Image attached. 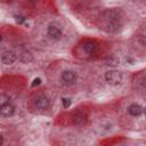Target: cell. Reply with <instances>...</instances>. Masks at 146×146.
<instances>
[{"mask_svg":"<svg viewBox=\"0 0 146 146\" xmlns=\"http://www.w3.org/2000/svg\"><path fill=\"white\" fill-rule=\"evenodd\" d=\"M103 18L105 21V26L107 27V31H115L120 29V16L116 10L105 11Z\"/></svg>","mask_w":146,"mask_h":146,"instance_id":"6da1fadb","label":"cell"},{"mask_svg":"<svg viewBox=\"0 0 146 146\" xmlns=\"http://www.w3.org/2000/svg\"><path fill=\"white\" fill-rule=\"evenodd\" d=\"M105 80L107 83H110L112 86H117L122 81V73L119 71H115V70L108 71L105 74Z\"/></svg>","mask_w":146,"mask_h":146,"instance_id":"7a4b0ae2","label":"cell"},{"mask_svg":"<svg viewBox=\"0 0 146 146\" xmlns=\"http://www.w3.org/2000/svg\"><path fill=\"white\" fill-rule=\"evenodd\" d=\"M34 105L39 110H47L50 106V100L44 95H39L34 98Z\"/></svg>","mask_w":146,"mask_h":146,"instance_id":"3957f363","label":"cell"},{"mask_svg":"<svg viewBox=\"0 0 146 146\" xmlns=\"http://www.w3.org/2000/svg\"><path fill=\"white\" fill-rule=\"evenodd\" d=\"M60 80L65 84H73L76 81V73L73 71H64L60 75Z\"/></svg>","mask_w":146,"mask_h":146,"instance_id":"277c9868","label":"cell"},{"mask_svg":"<svg viewBox=\"0 0 146 146\" xmlns=\"http://www.w3.org/2000/svg\"><path fill=\"white\" fill-rule=\"evenodd\" d=\"M47 34H48V36H49L50 39H52V40H58V39H60V36H62V31H60V29H59L58 26H56V25H49L48 29H47Z\"/></svg>","mask_w":146,"mask_h":146,"instance_id":"5b68a950","label":"cell"},{"mask_svg":"<svg viewBox=\"0 0 146 146\" xmlns=\"http://www.w3.org/2000/svg\"><path fill=\"white\" fill-rule=\"evenodd\" d=\"M16 59H17V56L13 51H6L1 55V62L5 65H11Z\"/></svg>","mask_w":146,"mask_h":146,"instance_id":"8992f818","label":"cell"},{"mask_svg":"<svg viewBox=\"0 0 146 146\" xmlns=\"http://www.w3.org/2000/svg\"><path fill=\"white\" fill-rule=\"evenodd\" d=\"M14 112H15V107L9 103H6L0 106V115H2L5 117L11 116L14 114Z\"/></svg>","mask_w":146,"mask_h":146,"instance_id":"52a82bcc","label":"cell"},{"mask_svg":"<svg viewBox=\"0 0 146 146\" xmlns=\"http://www.w3.org/2000/svg\"><path fill=\"white\" fill-rule=\"evenodd\" d=\"M128 112L132 116H139L143 113V107L140 105H138V104H131L128 107Z\"/></svg>","mask_w":146,"mask_h":146,"instance_id":"ba28073f","label":"cell"},{"mask_svg":"<svg viewBox=\"0 0 146 146\" xmlns=\"http://www.w3.org/2000/svg\"><path fill=\"white\" fill-rule=\"evenodd\" d=\"M96 48H97V46H96V43L94 41H87L83 44V49H84V51L87 54H94L96 51Z\"/></svg>","mask_w":146,"mask_h":146,"instance_id":"9c48e42d","label":"cell"},{"mask_svg":"<svg viewBox=\"0 0 146 146\" xmlns=\"http://www.w3.org/2000/svg\"><path fill=\"white\" fill-rule=\"evenodd\" d=\"M19 60L22 62V63H30V62H32L33 60V56L31 55V52H29V51H23L21 55H19Z\"/></svg>","mask_w":146,"mask_h":146,"instance_id":"30bf717a","label":"cell"},{"mask_svg":"<svg viewBox=\"0 0 146 146\" xmlns=\"http://www.w3.org/2000/svg\"><path fill=\"white\" fill-rule=\"evenodd\" d=\"M73 122H74L75 124H82V123L86 122V116H84L82 113H78V114L74 115Z\"/></svg>","mask_w":146,"mask_h":146,"instance_id":"8fae6325","label":"cell"},{"mask_svg":"<svg viewBox=\"0 0 146 146\" xmlns=\"http://www.w3.org/2000/svg\"><path fill=\"white\" fill-rule=\"evenodd\" d=\"M8 102H9V97L6 94H0V106L8 103Z\"/></svg>","mask_w":146,"mask_h":146,"instance_id":"7c38bea8","label":"cell"},{"mask_svg":"<svg viewBox=\"0 0 146 146\" xmlns=\"http://www.w3.org/2000/svg\"><path fill=\"white\" fill-rule=\"evenodd\" d=\"M71 105V99L70 98H63V106L64 108H68Z\"/></svg>","mask_w":146,"mask_h":146,"instance_id":"4fadbf2b","label":"cell"},{"mask_svg":"<svg viewBox=\"0 0 146 146\" xmlns=\"http://www.w3.org/2000/svg\"><path fill=\"white\" fill-rule=\"evenodd\" d=\"M15 19H16V22H17L18 24H23V23L25 22V17L22 16V15H17V16L15 17Z\"/></svg>","mask_w":146,"mask_h":146,"instance_id":"5bb4252c","label":"cell"},{"mask_svg":"<svg viewBox=\"0 0 146 146\" xmlns=\"http://www.w3.org/2000/svg\"><path fill=\"white\" fill-rule=\"evenodd\" d=\"M41 83V79H39V78H36V79H34L33 80V82H32V87H35V86H39Z\"/></svg>","mask_w":146,"mask_h":146,"instance_id":"9a60e30c","label":"cell"},{"mask_svg":"<svg viewBox=\"0 0 146 146\" xmlns=\"http://www.w3.org/2000/svg\"><path fill=\"white\" fill-rule=\"evenodd\" d=\"M3 143V138H2V136H0V145Z\"/></svg>","mask_w":146,"mask_h":146,"instance_id":"2e32d148","label":"cell"},{"mask_svg":"<svg viewBox=\"0 0 146 146\" xmlns=\"http://www.w3.org/2000/svg\"><path fill=\"white\" fill-rule=\"evenodd\" d=\"M1 41H2V36L0 35V42H1Z\"/></svg>","mask_w":146,"mask_h":146,"instance_id":"e0dca14e","label":"cell"}]
</instances>
